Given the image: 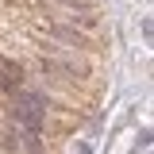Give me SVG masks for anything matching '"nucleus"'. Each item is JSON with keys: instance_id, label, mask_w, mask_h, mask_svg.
<instances>
[{"instance_id": "obj_1", "label": "nucleus", "mask_w": 154, "mask_h": 154, "mask_svg": "<svg viewBox=\"0 0 154 154\" xmlns=\"http://www.w3.org/2000/svg\"><path fill=\"white\" fill-rule=\"evenodd\" d=\"M12 119H16V127L38 131V135H42V127H46V112H38V108L23 104V100H12Z\"/></svg>"}, {"instance_id": "obj_2", "label": "nucleus", "mask_w": 154, "mask_h": 154, "mask_svg": "<svg viewBox=\"0 0 154 154\" xmlns=\"http://www.w3.org/2000/svg\"><path fill=\"white\" fill-rule=\"evenodd\" d=\"M27 85V69H23V62H0V93H16V89H23Z\"/></svg>"}, {"instance_id": "obj_3", "label": "nucleus", "mask_w": 154, "mask_h": 154, "mask_svg": "<svg viewBox=\"0 0 154 154\" xmlns=\"http://www.w3.org/2000/svg\"><path fill=\"white\" fill-rule=\"evenodd\" d=\"M38 69H42L46 77H66V81L85 73L81 66H73V62H62V58H42V62H38Z\"/></svg>"}, {"instance_id": "obj_4", "label": "nucleus", "mask_w": 154, "mask_h": 154, "mask_svg": "<svg viewBox=\"0 0 154 154\" xmlns=\"http://www.w3.org/2000/svg\"><path fill=\"white\" fill-rule=\"evenodd\" d=\"M46 35L58 38V42H69V46H89V35H85V31H77V27H66V23H50V27H46Z\"/></svg>"}, {"instance_id": "obj_5", "label": "nucleus", "mask_w": 154, "mask_h": 154, "mask_svg": "<svg viewBox=\"0 0 154 154\" xmlns=\"http://www.w3.org/2000/svg\"><path fill=\"white\" fill-rule=\"evenodd\" d=\"M0 150L4 154H19V127H8L0 135Z\"/></svg>"}, {"instance_id": "obj_6", "label": "nucleus", "mask_w": 154, "mask_h": 154, "mask_svg": "<svg viewBox=\"0 0 154 154\" xmlns=\"http://www.w3.org/2000/svg\"><path fill=\"white\" fill-rule=\"evenodd\" d=\"M77 154H89V146H77Z\"/></svg>"}]
</instances>
